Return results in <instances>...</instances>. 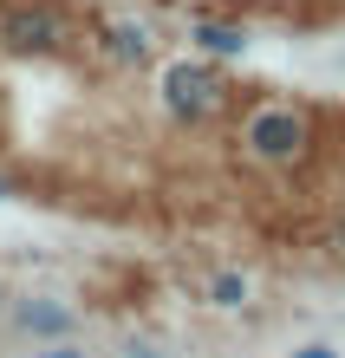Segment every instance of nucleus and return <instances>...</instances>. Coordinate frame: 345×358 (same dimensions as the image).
Listing matches in <instances>:
<instances>
[{
    "label": "nucleus",
    "instance_id": "f257e3e1",
    "mask_svg": "<svg viewBox=\"0 0 345 358\" xmlns=\"http://www.w3.org/2000/svg\"><path fill=\"white\" fill-rule=\"evenodd\" d=\"M222 104H228V85H222L215 66H202V59H176V66H163V111L176 117V124H209Z\"/></svg>",
    "mask_w": 345,
    "mask_h": 358
},
{
    "label": "nucleus",
    "instance_id": "f03ea898",
    "mask_svg": "<svg viewBox=\"0 0 345 358\" xmlns=\"http://www.w3.org/2000/svg\"><path fill=\"white\" fill-rule=\"evenodd\" d=\"M0 46L7 52H66L72 46V20L59 7H39V0H13V7H0Z\"/></svg>",
    "mask_w": 345,
    "mask_h": 358
},
{
    "label": "nucleus",
    "instance_id": "7ed1b4c3",
    "mask_svg": "<svg viewBox=\"0 0 345 358\" xmlns=\"http://www.w3.org/2000/svg\"><path fill=\"white\" fill-rule=\"evenodd\" d=\"M241 143H248L254 163H300V157H307V143H313V131H307V117H300V111H287V104H267V111L248 117Z\"/></svg>",
    "mask_w": 345,
    "mask_h": 358
},
{
    "label": "nucleus",
    "instance_id": "20e7f679",
    "mask_svg": "<svg viewBox=\"0 0 345 358\" xmlns=\"http://www.w3.org/2000/svg\"><path fill=\"white\" fill-rule=\"evenodd\" d=\"M13 326L33 332V339H66V332H72V313L59 306V300H20L13 306Z\"/></svg>",
    "mask_w": 345,
    "mask_h": 358
},
{
    "label": "nucleus",
    "instance_id": "39448f33",
    "mask_svg": "<svg viewBox=\"0 0 345 358\" xmlns=\"http://www.w3.org/2000/svg\"><path fill=\"white\" fill-rule=\"evenodd\" d=\"M189 39H196L202 52H215V59H234V52H248V33H241V27H228V20H202V27L189 33Z\"/></svg>",
    "mask_w": 345,
    "mask_h": 358
},
{
    "label": "nucleus",
    "instance_id": "423d86ee",
    "mask_svg": "<svg viewBox=\"0 0 345 358\" xmlns=\"http://www.w3.org/2000/svg\"><path fill=\"white\" fill-rule=\"evenodd\" d=\"M104 52H111L118 66H143L150 59V33L143 27H104Z\"/></svg>",
    "mask_w": 345,
    "mask_h": 358
},
{
    "label": "nucleus",
    "instance_id": "0eeeda50",
    "mask_svg": "<svg viewBox=\"0 0 345 358\" xmlns=\"http://www.w3.org/2000/svg\"><path fill=\"white\" fill-rule=\"evenodd\" d=\"M215 306H241V280H234V273H215Z\"/></svg>",
    "mask_w": 345,
    "mask_h": 358
},
{
    "label": "nucleus",
    "instance_id": "6e6552de",
    "mask_svg": "<svg viewBox=\"0 0 345 358\" xmlns=\"http://www.w3.org/2000/svg\"><path fill=\"white\" fill-rule=\"evenodd\" d=\"M131 358H176V352H157V345H131Z\"/></svg>",
    "mask_w": 345,
    "mask_h": 358
},
{
    "label": "nucleus",
    "instance_id": "1a4fd4ad",
    "mask_svg": "<svg viewBox=\"0 0 345 358\" xmlns=\"http://www.w3.org/2000/svg\"><path fill=\"white\" fill-rule=\"evenodd\" d=\"M39 358H78V352H72V345H59V339H52V352H39Z\"/></svg>",
    "mask_w": 345,
    "mask_h": 358
},
{
    "label": "nucleus",
    "instance_id": "9d476101",
    "mask_svg": "<svg viewBox=\"0 0 345 358\" xmlns=\"http://www.w3.org/2000/svg\"><path fill=\"white\" fill-rule=\"evenodd\" d=\"M293 358H339V352H326V345H307V352H293Z\"/></svg>",
    "mask_w": 345,
    "mask_h": 358
},
{
    "label": "nucleus",
    "instance_id": "9b49d317",
    "mask_svg": "<svg viewBox=\"0 0 345 358\" xmlns=\"http://www.w3.org/2000/svg\"><path fill=\"white\" fill-rule=\"evenodd\" d=\"M332 241H339V255H345V215H339V228H332Z\"/></svg>",
    "mask_w": 345,
    "mask_h": 358
},
{
    "label": "nucleus",
    "instance_id": "f8f14e48",
    "mask_svg": "<svg viewBox=\"0 0 345 358\" xmlns=\"http://www.w3.org/2000/svg\"><path fill=\"white\" fill-rule=\"evenodd\" d=\"M7 196H13V182H7V176H0V202H7Z\"/></svg>",
    "mask_w": 345,
    "mask_h": 358
},
{
    "label": "nucleus",
    "instance_id": "ddd939ff",
    "mask_svg": "<svg viewBox=\"0 0 345 358\" xmlns=\"http://www.w3.org/2000/svg\"><path fill=\"white\" fill-rule=\"evenodd\" d=\"M0 300H7V293H0Z\"/></svg>",
    "mask_w": 345,
    "mask_h": 358
}]
</instances>
